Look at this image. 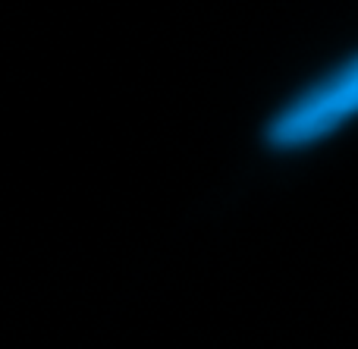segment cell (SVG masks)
<instances>
[{
	"label": "cell",
	"instance_id": "6da1fadb",
	"mask_svg": "<svg viewBox=\"0 0 358 349\" xmlns=\"http://www.w3.org/2000/svg\"><path fill=\"white\" fill-rule=\"evenodd\" d=\"M358 117V54L311 82L271 117L264 136L273 148H305Z\"/></svg>",
	"mask_w": 358,
	"mask_h": 349
}]
</instances>
